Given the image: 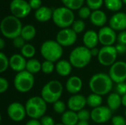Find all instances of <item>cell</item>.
Instances as JSON below:
<instances>
[{
  "label": "cell",
  "instance_id": "ee69618b",
  "mask_svg": "<svg viewBox=\"0 0 126 125\" xmlns=\"http://www.w3.org/2000/svg\"><path fill=\"white\" fill-rule=\"evenodd\" d=\"M41 4H42L41 0H30L29 1V4L31 9L36 10L42 7Z\"/></svg>",
  "mask_w": 126,
  "mask_h": 125
},
{
  "label": "cell",
  "instance_id": "9a60e30c",
  "mask_svg": "<svg viewBox=\"0 0 126 125\" xmlns=\"http://www.w3.org/2000/svg\"><path fill=\"white\" fill-rule=\"evenodd\" d=\"M7 115L11 120L16 122H21L27 115L25 106L19 102H12L7 107Z\"/></svg>",
  "mask_w": 126,
  "mask_h": 125
},
{
  "label": "cell",
  "instance_id": "7dc6e473",
  "mask_svg": "<svg viewBox=\"0 0 126 125\" xmlns=\"http://www.w3.org/2000/svg\"><path fill=\"white\" fill-rule=\"evenodd\" d=\"M25 125H41V122L38 121V119H32L29 120Z\"/></svg>",
  "mask_w": 126,
  "mask_h": 125
},
{
  "label": "cell",
  "instance_id": "3957f363",
  "mask_svg": "<svg viewBox=\"0 0 126 125\" xmlns=\"http://www.w3.org/2000/svg\"><path fill=\"white\" fill-rule=\"evenodd\" d=\"M63 93V85L58 80H51L47 83L41 89V97L49 104H54L60 100Z\"/></svg>",
  "mask_w": 126,
  "mask_h": 125
},
{
  "label": "cell",
  "instance_id": "603a6c76",
  "mask_svg": "<svg viewBox=\"0 0 126 125\" xmlns=\"http://www.w3.org/2000/svg\"><path fill=\"white\" fill-rule=\"evenodd\" d=\"M72 66L69 61L65 60H58L55 65V70L58 74L61 77H66L71 74Z\"/></svg>",
  "mask_w": 126,
  "mask_h": 125
},
{
  "label": "cell",
  "instance_id": "11a10c76",
  "mask_svg": "<svg viewBox=\"0 0 126 125\" xmlns=\"http://www.w3.org/2000/svg\"><path fill=\"white\" fill-rule=\"evenodd\" d=\"M125 114H126V113H125Z\"/></svg>",
  "mask_w": 126,
  "mask_h": 125
},
{
  "label": "cell",
  "instance_id": "74e56055",
  "mask_svg": "<svg viewBox=\"0 0 126 125\" xmlns=\"http://www.w3.org/2000/svg\"><path fill=\"white\" fill-rule=\"evenodd\" d=\"M91 9L88 7H82L81 8L79 9V11H78V15L79 16L83 18V19H86V18H88L89 17L90 18L91 16Z\"/></svg>",
  "mask_w": 126,
  "mask_h": 125
},
{
  "label": "cell",
  "instance_id": "db71d44e",
  "mask_svg": "<svg viewBox=\"0 0 126 125\" xmlns=\"http://www.w3.org/2000/svg\"><path fill=\"white\" fill-rule=\"evenodd\" d=\"M63 125V124L61 123V124H57V125Z\"/></svg>",
  "mask_w": 126,
  "mask_h": 125
},
{
  "label": "cell",
  "instance_id": "d4e9b609",
  "mask_svg": "<svg viewBox=\"0 0 126 125\" xmlns=\"http://www.w3.org/2000/svg\"><path fill=\"white\" fill-rule=\"evenodd\" d=\"M61 122L62 124L65 125H77L78 122H79L78 113L70 110L66 111L62 114Z\"/></svg>",
  "mask_w": 126,
  "mask_h": 125
},
{
  "label": "cell",
  "instance_id": "52a82bcc",
  "mask_svg": "<svg viewBox=\"0 0 126 125\" xmlns=\"http://www.w3.org/2000/svg\"><path fill=\"white\" fill-rule=\"evenodd\" d=\"M52 20L56 26L62 29H66L73 24L75 15L72 10L66 7H61L53 10Z\"/></svg>",
  "mask_w": 126,
  "mask_h": 125
},
{
  "label": "cell",
  "instance_id": "30bf717a",
  "mask_svg": "<svg viewBox=\"0 0 126 125\" xmlns=\"http://www.w3.org/2000/svg\"><path fill=\"white\" fill-rule=\"evenodd\" d=\"M10 10L13 15L18 18L27 17L30 11L31 7L25 0H12L10 4Z\"/></svg>",
  "mask_w": 126,
  "mask_h": 125
},
{
  "label": "cell",
  "instance_id": "681fc988",
  "mask_svg": "<svg viewBox=\"0 0 126 125\" xmlns=\"http://www.w3.org/2000/svg\"><path fill=\"white\" fill-rule=\"evenodd\" d=\"M5 46V42H4V40L3 38H1L0 39V49L2 50Z\"/></svg>",
  "mask_w": 126,
  "mask_h": 125
},
{
  "label": "cell",
  "instance_id": "ac0fdd59",
  "mask_svg": "<svg viewBox=\"0 0 126 125\" xmlns=\"http://www.w3.org/2000/svg\"><path fill=\"white\" fill-rule=\"evenodd\" d=\"M26 58L21 54H14L10 57V68L17 73L26 70Z\"/></svg>",
  "mask_w": 126,
  "mask_h": 125
},
{
  "label": "cell",
  "instance_id": "484cf974",
  "mask_svg": "<svg viewBox=\"0 0 126 125\" xmlns=\"http://www.w3.org/2000/svg\"><path fill=\"white\" fill-rule=\"evenodd\" d=\"M36 35V29L34 26L31 24H27L22 27L21 32V36L24 39L25 41L32 40Z\"/></svg>",
  "mask_w": 126,
  "mask_h": 125
},
{
  "label": "cell",
  "instance_id": "2e32d148",
  "mask_svg": "<svg viewBox=\"0 0 126 125\" xmlns=\"http://www.w3.org/2000/svg\"><path fill=\"white\" fill-rule=\"evenodd\" d=\"M86 105V98L81 94H75L71 96L67 102L69 109L76 113L84 109V107Z\"/></svg>",
  "mask_w": 126,
  "mask_h": 125
},
{
  "label": "cell",
  "instance_id": "44dd1931",
  "mask_svg": "<svg viewBox=\"0 0 126 125\" xmlns=\"http://www.w3.org/2000/svg\"><path fill=\"white\" fill-rule=\"evenodd\" d=\"M53 10L52 8L42 6L35 12V18L40 22H46L52 18Z\"/></svg>",
  "mask_w": 126,
  "mask_h": 125
},
{
  "label": "cell",
  "instance_id": "7402d4cb",
  "mask_svg": "<svg viewBox=\"0 0 126 125\" xmlns=\"http://www.w3.org/2000/svg\"><path fill=\"white\" fill-rule=\"evenodd\" d=\"M90 21L92 24L97 27H104L107 21V16L102 10H94L91 14Z\"/></svg>",
  "mask_w": 126,
  "mask_h": 125
},
{
  "label": "cell",
  "instance_id": "4fadbf2b",
  "mask_svg": "<svg viewBox=\"0 0 126 125\" xmlns=\"http://www.w3.org/2000/svg\"><path fill=\"white\" fill-rule=\"evenodd\" d=\"M112 116V111L106 106H100L91 111V119L97 124L106 123L109 122Z\"/></svg>",
  "mask_w": 126,
  "mask_h": 125
},
{
  "label": "cell",
  "instance_id": "8d00e7d4",
  "mask_svg": "<svg viewBox=\"0 0 126 125\" xmlns=\"http://www.w3.org/2000/svg\"><path fill=\"white\" fill-rule=\"evenodd\" d=\"M78 116L79 121H89V119H91V112H89L88 110L83 109L78 113Z\"/></svg>",
  "mask_w": 126,
  "mask_h": 125
},
{
  "label": "cell",
  "instance_id": "4316f807",
  "mask_svg": "<svg viewBox=\"0 0 126 125\" xmlns=\"http://www.w3.org/2000/svg\"><path fill=\"white\" fill-rule=\"evenodd\" d=\"M41 65L42 63H40V61L35 58H31L27 60V66H26V70L31 73L32 74H35L38 73L41 70Z\"/></svg>",
  "mask_w": 126,
  "mask_h": 125
},
{
  "label": "cell",
  "instance_id": "f907efd6",
  "mask_svg": "<svg viewBox=\"0 0 126 125\" xmlns=\"http://www.w3.org/2000/svg\"><path fill=\"white\" fill-rule=\"evenodd\" d=\"M122 105L126 108V94L122 97Z\"/></svg>",
  "mask_w": 126,
  "mask_h": 125
},
{
  "label": "cell",
  "instance_id": "b9f144b4",
  "mask_svg": "<svg viewBox=\"0 0 126 125\" xmlns=\"http://www.w3.org/2000/svg\"><path fill=\"white\" fill-rule=\"evenodd\" d=\"M8 87H9L8 81L2 77H0V93L3 94L5 91H7V90L8 89Z\"/></svg>",
  "mask_w": 126,
  "mask_h": 125
},
{
  "label": "cell",
  "instance_id": "7a4b0ae2",
  "mask_svg": "<svg viewBox=\"0 0 126 125\" xmlns=\"http://www.w3.org/2000/svg\"><path fill=\"white\" fill-rule=\"evenodd\" d=\"M22 24L19 18L14 15H7L4 17L0 24L1 32L7 38L14 39L21 35Z\"/></svg>",
  "mask_w": 126,
  "mask_h": 125
},
{
  "label": "cell",
  "instance_id": "f35d334b",
  "mask_svg": "<svg viewBox=\"0 0 126 125\" xmlns=\"http://www.w3.org/2000/svg\"><path fill=\"white\" fill-rule=\"evenodd\" d=\"M113 125H126V119L122 116H114L111 118Z\"/></svg>",
  "mask_w": 126,
  "mask_h": 125
},
{
  "label": "cell",
  "instance_id": "bcb514c9",
  "mask_svg": "<svg viewBox=\"0 0 126 125\" xmlns=\"http://www.w3.org/2000/svg\"><path fill=\"white\" fill-rule=\"evenodd\" d=\"M116 50L117 52L118 55H123L126 53V45L125 44H121V43H117L115 46Z\"/></svg>",
  "mask_w": 126,
  "mask_h": 125
},
{
  "label": "cell",
  "instance_id": "1f68e13d",
  "mask_svg": "<svg viewBox=\"0 0 126 125\" xmlns=\"http://www.w3.org/2000/svg\"><path fill=\"white\" fill-rule=\"evenodd\" d=\"M10 67V59L2 52H0V72L5 71Z\"/></svg>",
  "mask_w": 126,
  "mask_h": 125
},
{
  "label": "cell",
  "instance_id": "f1b7e54d",
  "mask_svg": "<svg viewBox=\"0 0 126 125\" xmlns=\"http://www.w3.org/2000/svg\"><path fill=\"white\" fill-rule=\"evenodd\" d=\"M35 54V48L30 43H26L21 49V55L25 58L31 59Z\"/></svg>",
  "mask_w": 126,
  "mask_h": 125
},
{
  "label": "cell",
  "instance_id": "cb8c5ba5",
  "mask_svg": "<svg viewBox=\"0 0 126 125\" xmlns=\"http://www.w3.org/2000/svg\"><path fill=\"white\" fill-rule=\"evenodd\" d=\"M108 107L112 111H117L122 105V97L117 93H112L107 98Z\"/></svg>",
  "mask_w": 126,
  "mask_h": 125
},
{
  "label": "cell",
  "instance_id": "f5cc1de1",
  "mask_svg": "<svg viewBox=\"0 0 126 125\" xmlns=\"http://www.w3.org/2000/svg\"><path fill=\"white\" fill-rule=\"evenodd\" d=\"M122 1H123V2L125 4H126V0H122Z\"/></svg>",
  "mask_w": 126,
  "mask_h": 125
},
{
  "label": "cell",
  "instance_id": "8992f818",
  "mask_svg": "<svg viewBox=\"0 0 126 125\" xmlns=\"http://www.w3.org/2000/svg\"><path fill=\"white\" fill-rule=\"evenodd\" d=\"M40 52L45 60L55 63L59 60L62 57L63 46H61L56 41L48 40L42 43Z\"/></svg>",
  "mask_w": 126,
  "mask_h": 125
},
{
  "label": "cell",
  "instance_id": "60d3db41",
  "mask_svg": "<svg viewBox=\"0 0 126 125\" xmlns=\"http://www.w3.org/2000/svg\"><path fill=\"white\" fill-rule=\"evenodd\" d=\"M116 91L119 95H125L126 94V82L124 83H118L116 86Z\"/></svg>",
  "mask_w": 126,
  "mask_h": 125
},
{
  "label": "cell",
  "instance_id": "ffe728a7",
  "mask_svg": "<svg viewBox=\"0 0 126 125\" xmlns=\"http://www.w3.org/2000/svg\"><path fill=\"white\" fill-rule=\"evenodd\" d=\"M83 41L84 43V46L86 48L92 49L95 48L99 43V37L98 33H97L94 30H88L85 32Z\"/></svg>",
  "mask_w": 126,
  "mask_h": 125
},
{
  "label": "cell",
  "instance_id": "8fae6325",
  "mask_svg": "<svg viewBox=\"0 0 126 125\" xmlns=\"http://www.w3.org/2000/svg\"><path fill=\"white\" fill-rule=\"evenodd\" d=\"M109 77L114 83H120L126 80V63L124 61H116L109 69Z\"/></svg>",
  "mask_w": 126,
  "mask_h": 125
},
{
  "label": "cell",
  "instance_id": "ab89813d",
  "mask_svg": "<svg viewBox=\"0 0 126 125\" xmlns=\"http://www.w3.org/2000/svg\"><path fill=\"white\" fill-rule=\"evenodd\" d=\"M13 43L14 47H16L17 49H21L25 45V41L20 35V36H18V37H16V38L13 39Z\"/></svg>",
  "mask_w": 126,
  "mask_h": 125
},
{
  "label": "cell",
  "instance_id": "836d02e7",
  "mask_svg": "<svg viewBox=\"0 0 126 125\" xmlns=\"http://www.w3.org/2000/svg\"><path fill=\"white\" fill-rule=\"evenodd\" d=\"M103 1L104 0H86V4L91 10H97L102 7Z\"/></svg>",
  "mask_w": 126,
  "mask_h": 125
},
{
  "label": "cell",
  "instance_id": "277c9868",
  "mask_svg": "<svg viewBox=\"0 0 126 125\" xmlns=\"http://www.w3.org/2000/svg\"><path fill=\"white\" fill-rule=\"evenodd\" d=\"M92 55L89 49L86 46H78L70 53L69 61L72 66L77 69H83L88 66L91 62Z\"/></svg>",
  "mask_w": 126,
  "mask_h": 125
},
{
  "label": "cell",
  "instance_id": "d6986e66",
  "mask_svg": "<svg viewBox=\"0 0 126 125\" xmlns=\"http://www.w3.org/2000/svg\"><path fill=\"white\" fill-rule=\"evenodd\" d=\"M83 86L82 80L78 76H72L69 77L66 83V91L72 94H78L79 91H80Z\"/></svg>",
  "mask_w": 126,
  "mask_h": 125
},
{
  "label": "cell",
  "instance_id": "f546056e",
  "mask_svg": "<svg viewBox=\"0 0 126 125\" xmlns=\"http://www.w3.org/2000/svg\"><path fill=\"white\" fill-rule=\"evenodd\" d=\"M105 5L107 9L111 11H118L123 7L122 0H104Z\"/></svg>",
  "mask_w": 126,
  "mask_h": 125
},
{
  "label": "cell",
  "instance_id": "9c48e42d",
  "mask_svg": "<svg viewBox=\"0 0 126 125\" xmlns=\"http://www.w3.org/2000/svg\"><path fill=\"white\" fill-rule=\"evenodd\" d=\"M117 55L118 54L115 46H103L100 49V52L97 56V60L102 66H111L116 62Z\"/></svg>",
  "mask_w": 126,
  "mask_h": 125
},
{
  "label": "cell",
  "instance_id": "d6a6232c",
  "mask_svg": "<svg viewBox=\"0 0 126 125\" xmlns=\"http://www.w3.org/2000/svg\"><path fill=\"white\" fill-rule=\"evenodd\" d=\"M55 69V66L54 65V63L49 60H44L42 63L41 65V71L43 73L46 74H49L52 73L54 69Z\"/></svg>",
  "mask_w": 126,
  "mask_h": 125
},
{
  "label": "cell",
  "instance_id": "e0dca14e",
  "mask_svg": "<svg viewBox=\"0 0 126 125\" xmlns=\"http://www.w3.org/2000/svg\"><path fill=\"white\" fill-rule=\"evenodd\" d=\"M109 27L115 31H124L126 29V13L118 12L110 18Z\"/></svg>",
  "mask_w": 126,
  "mask_h": 125
},
{
  "label": "cell",
  "instance_id": "7bdbcfd3",
  "mask_svg": "<svg viewBox=\"0 0 126 125\" xmlns=\"http://www.w3.org/2000/svg\"><path fill=\"white\" fill-rule=\"evenodd\" d=\"M40 122L41 125H55L54 119L49 116H44Z\"/></svg>",
  "mask_w": 126,
  "mask_h": 125
},
{
  "label": "cell",
  "instance_id": "d590c367",
  "mask_svg": "<svg viewBox=\"0 0 126 125\" xmlns=\"http://www.w3.org/2000/svg\"><path fill=\"white\" fill-rule=\"evenodd\" d=\"M53 109L55 113L58 114H63L66 112V105L63 101L58 100L53 104Z\"/></svg>",
  "mask_w": 126,
  "mask_h": 125
},
{
  "label": "cell",
  "instance_id": "c3c4849f",
  "mask_svg": "<svg viewBox=\"0 0 126 125\" xmlns=\"http://www.w3.org/2000/svg\"><path fill=\"white\" fill-rule=\"evenodd\" d=\"M90 51H91V54H92V57H94H94H97L98 55H99V52H100V49H97V47L90 49Z\"/></svg>",
  "mask_w": 126,
  "mask_h": 125
},
{
  "label": "cell",
  "instance_id": "e575fe53",
  "mask_svg": "<svg viewBox=\"0 0 126 125\" xmlns=\"http://www.w3.org/2000/svg\"><path fill=\"white\" fill-rule=\"evenodd\" d=\"M72 26V29L77 33H81L85 29V23L83 21V20H77L75 21Z\"/></svg>",
  "mask_w": 126,
  "mask_h": 125
},
{
  "label": "cell",
  "instance_id": "6da1fadb",
  "mask_svg": "<svg viewBox=\"0 0 126 125\" xmlns=\"http://www.w3.org/2000/svg\"><path fill=\"white\" fill-rule=\"evenodd\" d=\"M113 83L114 82L109 74L105 73H97L91 77L89 85L93 94L103 96L111 91Z\"/></svg>",
  "mask_w": 126,
  "mask_h": 125
},
{
  "label": "cell",
  "instance_id": "f6af8a7d",
  "mask_svg": "<svg viewBox=\"0 0 126 125\" xmlns=\"http://www.w3.org/2000/svg\"><path fill=\"white\" fill-rule=\"evenodd\" d=\"M117 41L118 43L126 45V31H122L117 35Z\"/></svg>",
  "mask_w": 126,
  "mask_h": 125
},
{
  "label": "cell",
  "instance_id": "83f0119b",
  "mask_svg": "<svg viewBox=\"0 0 126 125\" xmlns=\"http://www.w3.org/2000/svg\"><path fill=\"white\" fill-rule=\"evenodd\" d=\"M102 102H103L102 96H100L98 94L92 93L90 95H89V97H86L87 105L92 108H95L101 106Z\"/></svg>",
  "mask_w": 126,
  "mask_h": 125
},
{
  "label": "cell",
  "instance_id": "7c38bea8",
  "mask_svg": "<svg viewBox=\"0 0 126 125\" xmlns=\"http://www.w3.org/2000/svg\"><path fill=\"white\" fill-rule=\"evenodd\" d=\"M77 33L70 28L62 29L56 35V41L61 46H70L77 41Z\"/></svg>",
  "mask_w": 126,
  "mask_h": 125
},
{
  "label": "cell",
  "instance_id": "816d5d0a",
  "mask_svg": "<svg viewBox=\"0 0 126 125\" xmlns=\"http://www.w3.org/2000/svg\"><path fill=\"white\" fill-rule=\"evenodd\" d=\"M77 125H89L87 121H79Z\"/></svg>",
  "mask_w": 126,
  "mask_h": 125
},
{
  "label": "cell",
  "instance_id": "ba28073f",
  "mask_svg": "<svg viewBox=\"0 0 126 125\" xmlns=\"http://www.w3.org/2000/svg\"><path fill=\"white\" fill-rule=\"evenodd\" d=\"M35 83L33 74L24 70L16 74L14 78L13 84L15 88L20 93H27L30 91Z\"/></svg>",
  "mask_w": 126,
  "mask_h": 125
},
{
  "label": "cell",
  "instance_id": "5bb4252c",
  "mask_svg": "<svg viewBox=\"0 0 126 125\" xmlns=\"http://www.w3.org/2000/svg\"><path fill=\"white\" fill-rule=\"evenodd\" d=\"M99 42L103 46H112L117 40L115 30L110 27H103L98 32Z\"/></svg>",
  "mask_w": 126,
  "mask_h": 125
},
{
  "label": "cell",
  "instance_id": "4dcf8cb0",
  "mask_svg": "<svg viewBox=\"0 0 126 125\" xmlns=\"http://www.w3.org/2000/svg\"><path fill=\"white\" fill-rule=\"evenodd\" d=\"M61 1L66 7L74 10L81 8L84 0H61Z\"/></svg>",
  "mask_w": 126,
  "mask_h": 125
},
{
  "label": "cell",
  "instance_id": "5b68a950",
  "mask_svg": "<svg viewBox=\"0 0 126 125\" xmlns=\"http://www.w3.org/2000/svg\"><path fill=\"white\" fill-rule=\"evenodd\" d=\"M47 104L41 97L36 96L30 98L24 105L27 115L33 119H41L47 111Z\"/></svg>",
  "mask_w": 126,
  "mask_h": 125
}]
</instances>
